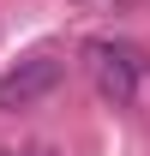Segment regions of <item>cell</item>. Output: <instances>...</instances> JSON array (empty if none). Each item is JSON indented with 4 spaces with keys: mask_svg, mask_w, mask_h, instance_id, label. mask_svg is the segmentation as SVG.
I'll use <instances>...</instances> for the list:
<instances>
[{
    "mask_svg": "<svg viewBox=\"0 0 150 156\" xmlns=\"http://www.w3.org/2000/svg\"><path fill=\"white\" fill-rule=\"evenodd\" d=\"M84 54H90L96 96L114 102V108H132V102H138V84H144V72H150V54L132 48V42H120V36H96Z\"/></svg>",
    "mask_w": 150,
    "mask_h": 156,
    "instance_id": "1",
    "label": "cell"
},
{
    "mask_svg": "<svg viewBox=\"0 0 150 156\" xmlns=\"http://www.w3.org/2000/svg\"><path fill=\"white\" fill-rule=\"evenodd\" d=\"M66 84V60L60 54H24V60H12L6 72H0V114H18V108H36V102H48Z\"/></svg>",
    "mask_w": 150,
    "mask_h": 156,
    "instance_id": "2",
    "label": "cell"
},
{
    "mask_svg": "<svg viewBox=\"0 0 150 156\" xmlns=\"http://www.w3.org/2000/svg\"><path fill=\"white\" fill-rule=\"evenodd\" d=\"M0 156H66L54 138H24V144H0Z\"/></svg>",
    "mask_w": 150,
    "mask_h": 156,
    "instance_id": "3",
    "label": "cell"
}]
</instances>
